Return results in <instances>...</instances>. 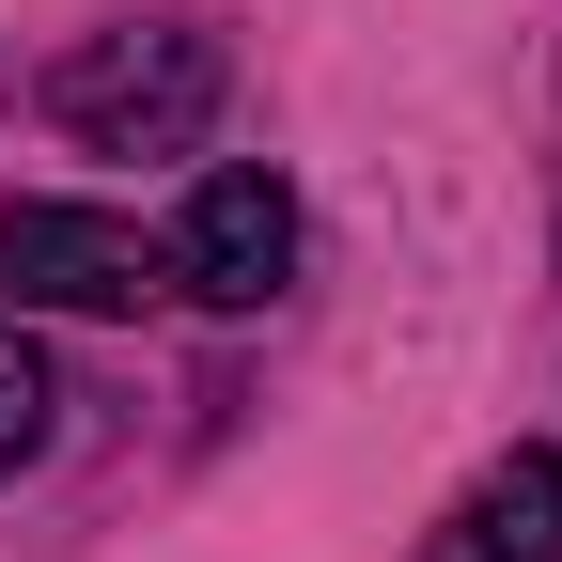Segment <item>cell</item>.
<instances>
[{"instance_id": "3", "label": "cell", "mask_w": 562, "mask_h": 562, "mask_svg": "<svg viewBox=\"0 0 562 562\" xmlns=\"http://www.w3.org/2000/svg\"><path fill=\"white\" fill-rule=\"evenodd\" d=\"M157 250H172V297H203V313H266L281 281H297V188H281L266 157H220Z\"/></svg>"}, {"instance_id": "4", "label": "cell", "mask_w": 562, "mask_h": 562, "mask_svg": "<svg viewBox=\"0 0 562 562\" xmlns=\"http://www.w3.org/2000/svg\"><path fill=\"white\" fill-rule=\"evenodd\" d=\"M422 562H562V453H501L438 531H422Z\"/></svg>"}, {"instance_id": "5", "label": "cell", "mask_w": 562, "mask_h": 562, "mask_svg": "<svg viewBox=\"0 0 562 562\" xmlns=\"http://www.w3.org/2000/svg\"><path fill=\"white\" fill-rule=\"evenodd\" d=\"M47 422H63V375H47V344L32 328H0V484H16L47 453Z\"/></svg>"}, {"instance_id": "2", "label": "cell", "mask_w": 562, "mask_h": 562, "mask_svg": "<svg viewBox=\"0 0 562 562\" xmlns=\"http://www.w3.org/2000/svg\"><path fill=\"white\" fill-rule=\"evenodd\" d=\"M157 281H172V250L110 203H0V297L16 313H140Z\"/></svg>"}, {"instance_id": "1", "label": "cell", "mask_w": 562, "mask_h": 562, "mask_svg": "<svg viewBox=\"0 0 562 562\" xmlns=\"http://www.w3.org/2000/svg\"><path fill=\"white\" fill-rule=\"evenodd\" d=\"M63 140H94V157H188L203 125H220V32L188 16H125V32H79L47 79Z\"/></svg>"}]
</instances>
